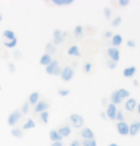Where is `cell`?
Instances as JSON below:
<instances>
[{
    "instance_id": "1",
    "label": "cell",
    "mask_w": 140,
    "mask_h": 146,
    "mask_svg": "<svg viewBox=\"0 0 140 146\" xmlns=\"http://www.w3.org/2000/svg\"><path fill=\"white\" fill-rule=\"evenodd\" d=\"M61 70L62 69L60 68L59 61L57 59H53V61L49 65H47L45 69L46 73L50 76H60Z\"/></svg>"
},
{
    "instance_id": "7",
    "label": "cell",
    "mask_w": 140,
    "mask_h": 146,
    "mask_svg": "<svg viewBox=\"0 0 140 146\" xmlns=\"http://www.w3.org/2000/svg\"><path fill=\"white\" fill-rule=\"evenodd\" d=\"M80 136L83 139V140H92V139H94V133L92 132V130L90 128H84L82 129L81 133H80Z\"/></svg>"
},
{
    "instance_id": "22",
    "label": "cell",
    "mask_w": 140,
    "mask_h": 146,
    "mask_svg": "<svg viewBox=\"0 0 140 146\" xmlns=\"http://www.w3.org/2000/svg\"><path fill=\"white\" fill-rule=\"evenodd\" d=\"M51 3L56 5V6L62 7V6H68V5L73 4V0H52Z\"/></svg>"
},
{
    "instance_id": "8",
    "label": "cell",
    "mask_w": 140,
    "mask_h": 146,
    "mask_svg": "<svg viewBox=\"0 0 140 146\" xmlns=\"http://www.w3.org/2000/svg\"><path fill=\"white\" fill-rule=\"evenodd\" d=\"M116 113H117V109H116V106L112 103H110L108 106H107V112H106V115L111 120H115V115H116Z\"/></svg>"
},
{
    "instance_id": "30",
    "label": "cell",
    "mask_w": 140,
    "mask_h": 146,
    "mask_svg": "<svg viewBox=\"0 0 140 146\" xmlns=\"http://www.w3.org/2000/svg\"><path fill=\"white\" fill-rule=\"evenodd\" d=\"M121 22H122V17L121 16H116L114 19L112 20V26L116 28V27H119L121 25Z\"/></svg>"
},
{
    "instance_id": "43",
    "label": "cell",
    "mask_w": 140,
    "mask_h": 146,
    "mask_svg": "<svg viewBox=\"0 0 140 146\" xmlns=\"http://www.w3.org/2000/svg\"><path fill=\"white\" fill-rule=\"evenodd\" d=\"M104 36H105L106 38L112 37V33H111V32H106L105 34H104Z\"/></svg>"
},
{
    "instance_id": "47",
    "label": "cell",
    "mask_w": 140,
    "mask_h": 146,
    "mask_svg": "<svg viewBox=\"0 0 140 146\" xmlns=\"http://www.w3.org/2000/svg\"><path fill=\"white\" fill-rule=\"evenodd\" d=\"M2 90V87H1V85H0V91H1Z\"/></svg>"
},
{
    "instance_id": "41",
    "label": "cell",
    "mask_w": 140,
    "mask_h": 146,
    "mask_svg": "<svg viewBox=\"0 0 140 146\" xmlns=\"http://www.w3.org/2000/svg\"><path fill=\"white\" fill-rule=\"evenodd\" d=\"M69 146H82V145H81V142L79 141L78 139H75L70 143V145Z\"/></svg>"
},
{
    "instance_id": "27",
    "label": "cell",
    "mask_w": 140,
    "mask_h": 146,
    "mask_svg": "<svg viewBox=\"0 0 140 146\" xmlns=\"http://www.w3.org/2000/svg\"><path fill=\"white\" fill-rule=\"evenodd\" d=\"M30 108H31V105H30V103L28 101H25L23 104H22L21 106V109H20V112L22 115H27L30 111Z\"/></svg>"
},
{
    "instance_id": "15",
    "label": "cell",
    "mask_w": 140,
    "mask_h": 146,
    "mask_svg": "<svg viewBox=\"0 0 140 146\" xmlns=\"http://www.w3.org/2000/svg\"><path fill=\"white\" fill-rule=\"evenodd\" d=\"M136 106H137V102L134 98H130L125 103V109L129 112H133L134 109L136 108Z\"/></svg>"
},
{
    "instance_id": "29",
    "label": "cell",
    "mask_w": 140,
    "mask_h": 146,
    "mask_svg": "<svg viewBox=\"0 0 140 146\" xmlns=\"http://www.w3.org/2000/svg\"><path fill=\"white\" fill-rule=\"evenodd\" d=\"M73 32H75V35L76 37L80 38L82 35H83V32H84L83 27L80 26V25L75 26V30H73Z\"/></svg>"
},
{
    "instance_id": "11",
    "label": "cell",
    "mask_w": 140,
    "mask_h": 146,
    "mask_svg": "<svg viewBox=\"0 0 140 146\" xmlns=\"http://www.w3.org/2000/svg\"><path fill=\"white\" fill-rule=\"evenodd\" d=\"M140 132V122H134L129 126V135L131 137H135Z\"/></svg>"
},
{
    "instance_id": "3",
    "label": "cell",
    "mask_w": 140,
    "mask_h": 146,
    "mask_svg": "<svg viewBox=\"0 0 140 146\" xmlns=\"http://www.w3.org/2000/svg\"><path fill=\"white\" fill-rule=\"evenodd\" d=\"M61 79L63 81H70L72 80L75 76V70L71 66H65L61 70V74H60Z\"/></svg>"
},
{
    "instance_id": "45",
    "label": "cell",
    "mask_w": 140,
    "mask_h": 146,
    "mask_svg": "<svg viewBox=\"0 0 140 146\" xmlns=\"http://www.w3.org/2000/svg\"><path fill=\"white\" fill-rule=\"evenodd\" d=\"M109 146H118L116 144V143H111V144H110Z\"/></svg>"
},
{
    "instance_id": "33",
    "label": "cell",
    "mask_w": 140,
    "mask_h": 146,
    "mask_svg": "<svg viewBox=\"0 0 140 146\" xmlns=\"http://www.w3.org/2000/svg\"><path fill=\"white\" fill-rule=\"evenodd\" d=\"M82 146H97V142L95 139L92 140H83L82 141Z\"/></svg>"
},
{
    "instance_id": "35",
    "label": "cell",
    "mask_w": 140,
    "mask_h": 146,
    "mask_svg": "<svg viewBox=\"0 0 140 146\" xmlns=\"http://www.w3.org/2000/svg\"><path fill=\"white\" fill-rule=\"evenodd\" d=\"M124 119H125V117H124V114H123V112L121 111V110L117 111L116 115H115V120H117L118 122H123Z\"/></svg>"
},
{
    "instance_id": "23",
    "label": "cell",
    "mask_w": 140,
    "mask_h": 146,
    "mask_svg": "<svg viewBox=\"0 0 140 146\" xmlns=\"http://www.w3.org/2000/svg\"><path fill=\"white\" fill-rule=\"evenodd\" d=\"M3 36L6 38V39H8V41H12V40L16 38L15 32H13L12 30H9V29L5 30V31L3 32Z\"/></svg>"
},
{
    "instance_id": "19",
    "label": "cell",
    "mask_w": 140,
    "mask_h": 146,
    "mask_svg": "<svg viewBox=\"0 0 140 146\" xmlns=\"http://www.w3.org/2000/svg\"><path fill=\"white\" fill-rule=\"evenodd\" d=\"M68 54L69 56H80L81 53L79 51V48L76 45H73L71 46L70 48L68 49Z\"/></svg>"
},
{
    "instance_id": "17",
    "label": "cell",
    "mask_w": 140,
    "mask_h": 146,
    "mask_svg": "<svg viewBox=\"0 0 140 146\" xmlns=\"http://www.w3.org/2000/svg\"><path fill=\"white\" fill-rule=\"evenodd\" d=\"M136 73V67L135 66H131V67L125 68L124 71H123V76L125 78H133L134 74Z\"/></svg>"
},
{
    "instance_id": "42",
    "label": "cell",
    "mask_w": 140,
    "mask_h": 146,
    "mask_svg": "<svg viewBox=\"0 0 140 146\" xmlns=\"http://www.w3.org/2000/svg\"><path fill=\"white\" fill-rule=\"evenodd\" d=\"M50 146H64V144L61 141H57V142H53V144H51Z\"/></svg>"
},
{
    "instance_id": "5",
    "label": "cell",
    "mask_w": 140,
    "mask_h": 146,
    "mask_svg": "<svg viewBox=\"0 0 140 146\" xmlns=\"http://www.w3.org/2000/svg\"><path fill=\"white\" fill-rule=\"evenodd\" d=\"M107 54L110 57V59L114 62H117L120 59V52L117 48L111 47L107 50Z\"/></svg>"
},
{
    "instance_id": "12",
    "label": "cell",
    "mask_w": 140,
    "mask_h": 146,
    "mask_svg": "<svg viewBox=\"0 0 140 146\" xmlns=\"http://www.w3.org/2000/svg\"><path fill=\"white\" fill-rule=\"evenodd\" d=\"M63 40H64V35H63V33L58 29L54 30V32H53V42H54V44L59 45L60 43H62Z\"/></svg>"
},
{
    "instance_id": "46",
    "label": "cell",
    "mask_w": 140,
    "mask_h": 146,
    "mask_svg": "<svg viewBox=\"0 0 140 146\" xmlns=\"http://www.w3.org/2000/svg\"><path fill=\"white\" fill-rule=\"evenodd\" d=\"M2 19H3V17H2V15H1V13H0V22L2 21Z\"/></svg>"
},
{
    "instance_id": "28",
    "label": "cell",
    "mask_w": 140,
    "mask_h": 146,
    "mask_svg": "<svg viewBox=\"0 0 140 146\" xmlns=\"http://www.w3.org/2000/svg\"><path fill=\"white\" fill-rule=\"evenodd\" d=\"M17 42H18V40H17V37H16L15 39H13L12 41H5L3 44H4V46L6 47V48L12 49V48H15V47L17 45Z\"/></svg>"
},
{
    "instance_id": "40",
    "label": "cell",
    "mask_w": 140,
    "mask_h": 146,
    "mask_svg": "<svg viewBox=\"0 0 140 146\" xmlns=\"http://www.w3.org/2000/svg\"><path fill=\"white\" fill-rule=\"evenodd\" d=\"M22 53L20 51H16V52H15V54H13V56H15V58H16L17 60H19V59H21L22 58Z\"/></svg>"
},
{
    "instance_id": "21",
    "label": "cell",
    "mask_w": 140,
    "mask_h": 146,
    "mask_svg": "<svg viewBox=\"0 0 140 146\" xmlns=\"http://www.w3.org/2000/svg\"><path fill=\"white\" fill-rule=\"evenodd\" d=\"M123 42V38L122 36L120 35H114V36H112V46L114 47V48H116V47H118L120 46L122 44Z\"/></svg>"
},
{
    "instance_id": "16",
    "label": "cell",
    "mask_w": 140,
    "mask_h": 146,
    "mask_svg": "<svg viewBox=\"0 0 140 146\" xmlns=\"http://www.w3.org/2000/svg\"><path fill=\"white\" fill-rule=\"evenodd\" d=\"M52 61H53V57H52L51 54H47V53L42 54V56H41V57H40V59H39L40 65H42V66L49 65Z\"/></svg>"
},
{
    "instance_id": "4",
    "label": "cell",
    "mask_w": 140,
    "mask_h": 146,
    "mask_svg": "<svg viewBox=\"0 0 140 146\" xmlns=\"http://www.w3.org/2000/svg\"><path fill=\"white\" fill-rule=\"evenodd\" d=\"M69 120H70L71 124L73 126V128H75V129L81 128L84 124L83 117L78 114H72L69 117Z\"/></svg>"
},
{
    "instance_id": "37",
    "label": "cell",
    "mask_w": 140,
    "mask_h": 146,
    "mask_svg": "<svg viewBox=\"0 0 140 146\" xmlns=\"http://www.w3.org/2000/svg\"><path fill=\"white\" fill-rule=\"evenodd\" d=\"M112 10L110 9L109 7H107V8H105L104 9V15L106 16V18L107 19H111V17H112Z\"/></svg>"
},
{
    "instance_id": "26",
    "label": "cell",
    "mask_w": 140,
    "mask_h": 146,
    "mask_svg": "<svg viewBox=\"0 0 140 146\" xmlns=\"http://www.w3.org/2000/svg\"><path fill=\"white\" fill-rule=\"evenodd\" d=\"M92 68H93L92 63L90 61L85 62V64L83 65V71H84L85 74H90L92 71Z\"/></svg>"
},
{
    "instance_id": "20",
    "label": "cell",
    "mask_w": 140,
    "mask_h": 146,
    "mask_svg": "<svg viewBox=\"0 0 140 146\" xmlns=\"http://www.w3.org/2000/svg\"><path fill=\"white\" fill-rule=\"evenodd\" d=\"M11 134H12L13 137H16V139H22V137H24L23 130L18 127H13L12 130H11Z\"/></svg>"
},
{
    "instance_id": "10",
    "label": "cell",
    "mask_w": 140,
    "mask_h": 146,
    "mask_svg": "<svg viewBox=\"0 0 140 146\" xmlns=\"http://www.w3.org/2000/svg\"><path fill=\"white\" fill-rule=\"evenodd\" d=\"M116 129H117V132L122 135V136H127L129 135V125L127 124L126 122H117L116 124Z\"/></svg>"
},
{
    "instance_id": "36",
    "label": "cell",
    "mask_w": 140,
    "mask_h": 146,
    "mask_svg": "<svg viewBox=\"0 0 140 146\" xmlns=\"http://www.w3.org/2000/svg\"><path fill=\"white\" fill-rule=\"evenodd\" d=\"M8 70H9V72L11 74H13L16 72V66L13 62L10 61L9 63H8Z\"/></svg>"
},
{
    "instance_id": "24",
    "label": "cell",
    "mask_w": 140,
    "mask_h": 146,
    "mask_svg": "<svg viewBox=\"0 0 140 146\" xmlns=\"http://www.w3.org/2000/svg\"><path fill=\"white\" fill-rule=\"evenodd\" d=\"M39 117H40V120L42 121L43 124H48V123H49V118H50V113H49L48 111L40 113Z\"/></svg>"
},
{
    "instance_id": "44",
    "label": "cell",
    "mask_w": 140,
    "mask_h": 146,
    "mask_svg": "<svg viewBox=\"0 0 140 146\" xmlns=\"http://www.w3.org/2000/svg\"><path fill=\"white\" fill-rule=\"evenodd\" d=\"M136 108H137V112H138V114L140 115V103H139V104H137Z\"/></svg>"
},
{
    "instance_id": "34",
    "label": "cell",
    "mask_w": 140,
    "mask_h": 146,
    "mask_svg": "<svg viewBox=\"0 0 140 146\" xmlns=\"http://www.w3.org/2000/svg\"><path fill=\"white\" fill-rule=\"evenodd\" d=\"M57 94L60 96H68L71 94V91L69 89H64V88H61V89L57 90Z\"/></svg>"
},
{
    "instance_id": "6",
    "label": "cell",
    "mask_w": 140,
    "mask_h": 146,
    "mask_svg": "<svg viewBox=\"0 0 140 146\" xmlns=\"http://www.w3.org/2000/svg\"><path fill=\"white\" fill-rule=\"evenodd\" d=\"M50 108V103L47 102L45 100H39L38 102L34 105V113H42V112H45V111H48V109Z\"/></svg>"
},
{
    "instance_id": "13",
    "label": "cell",
    "mask_w": 140,
    "mask_h": 146,
    "mask_svg": "<svg viewBox=\"0 0 140 146\" xmlns=\"http://www.w3.org/2000/svg\"><path fill=\"white\" fill-rule=\"evenodd\" d=\"M40 98V94L38 92H32V94H30L29 98H28V102L30 103V105H35L38 101H39Z\"/></svg>"
},
{
    "instance_id": "32",
    "label": "cell",
    "mask_w": 140,
    "mask_h": 146,
    "mask_svg": "<svg viewBox=\"0 0 140 146\" xmlns=\"http://www.w3.org/2000/svg\"><path fill=\"white\" fill-rule=\"evenodd\" d=\"M114 3H116L120 8H126L130 5V1L129 0H118V1H115Z\"/></svg>"
},
{
    "instance_id": "31",
    "label": "cell",
    "mask_w": 140,
    "mask_h": 146,
    "mask_svg": "<svg viewBox=\"0 0 140 146\" xmlns=\"http://www.w3.org/2000/svg\"><path fill=\"white\" fill-rule=\"evenodd\" d=\"M46 49H47V54H56V49L55 47H54V45H53V44L49 43L48 45L46 46Z\"/></svg>"
},
{
    "instance_id": "39",
    "label": "cell",
    "mask_w": 140,
    "mask_h": 146,
    "mask_svg": "<svg viewBox=\"0 0 140 146\" xmlns=\"http://www.w3.org/2000/svg\"><path fill=\"white\" fill-rule=\"evenodd\" d=\"M107 65H108V67L110 69H114L116 67V62L112 61V60H108V62H107Z\"/></svg>"
},
{
    "instance_id": "18",
    "label": "cell",
    "mask_w": 140,
    "mask_h": 146,
    "mask_svg": "<svg viewBox=\"0 0 140 146\" xmlns=\"http://www.w3.org/2000/svg\"><path fill=\"white\" fill-rule=\"evenodd\" d=\"M35 127H36V124H35L34 120L32 118H28L26 122L23 124V126H22V130L27 131L30 130V129H34Z\"/></svg>"
},
{
    "instance_id": "2",
    "label": "cell",
    "mask_w": 140,
    "mask_h": 146,
    "mask_svg": "<svg viewBox=\"0 0 140 146\" xmlns=\"http://www.w3.org/2000/svg\"><path fill=\"white\" fill-rule=\"evenodd\" d=\"M21 117H22V114H21L20 110H18V109L13 110V111L8 115V118H7L8 125H9L10 127H13V126H15L16 123H18V121L20 120Z\"/></svg>"
},
{
    "instance_id": "25",
    "label": "cell",
    "mask_w": 140,
    "mask_h": 146,
    "mask_svg": "<svg viewBox=\"0 0 140 146\" xmlns=\"http://www.w3.org/2000/svg\"><path fill=\"white\" fill-rule=\"evenodd\" d=\"M116 92H117V94H118L119 96L122 98L123 100H124V98H129V96H130V95H131L130 92H129L127 89H124V88H120V89L116 90Z\"/></svg>"
},
{
    "instance_id": "9",
    "label": "cell",
    "mask_w": 140,
    "mask_h": 146,
    "mask_svg": "<svg viewBox=\"0 0 140 146\" xmlns=\"http://www.w3.org/2000/svg\"><path fill=\"white\" fill-rule=\"evenodd\" d=\"M57 132L60 134V136L62 137H67L72 133V129L68 124H63L61 126H59L58 129H57Z\"/></svg>"
},
{
    "instance_id": "14",
    "label": "cell",
    "mask_w": 140,
    "mask_h": 146,
    "mask_svg": "<svg viewBox=\"0 0 140 146\" xmlns=\"http://www.w3.org/2000/svg\"><path fill=\"white\" fill-rule=\"evenodd\" d=\"M49 137H50V139L53 142L61 141V140L63 139V137L60 136V134L57 132V130H55V129H53V130L50 131V133H49Z\"/></svg>"
},
{
    "instance_id": "38",
    "label": "cell",
    "mask_w": 140,
    "mask_h": 146,
    "mask_svg": "<svg viewBox=\"0 0 140 146\" xmlns=\"http://www.w3.org/2000/svg\"><path fill=\"white\" fill-rule=\"evenodd\" d=\"M127 46L129 47V48H135L136 42L133 39H129L127 41Z\"/></svg>"
}]
</instances>
